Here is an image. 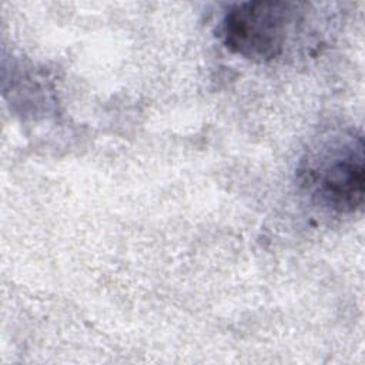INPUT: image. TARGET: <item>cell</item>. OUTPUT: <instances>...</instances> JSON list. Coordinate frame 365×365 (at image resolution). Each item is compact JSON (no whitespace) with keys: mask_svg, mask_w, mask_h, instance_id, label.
Instances as JSON below:
<instances>
[{"mask_svg":"<svg viewBox=\"0 0 365 365\" xmlns=\"http://www.w3.org/2000/svg\"><path fill=\"white\" fill-rule=\"evenodd\" d=\"M295 7L294 3L274 0L237 3L221 19V41L247 60L272 61L284 53L297 17Z\"/></svg>","mask_w":365,"mask_h":365,"instance_id":"7a4b0ae2","label":"cell"},{"mask_svg":"<svg viewBox=\"0 0 365 365\" xmlns=\"http://www.w3.org/2000/svg\"><path fill=\"white\" fill-rule=\"evenodd\" d=\"M297 182L308 198L328 211L352 214L365 192L364 138L352 131L319 138L301 158Z\"/></svg>","mask_w":365,"mask_h":365,"instance_id":"6da1fadb","label":"cell"}]
</instances>
